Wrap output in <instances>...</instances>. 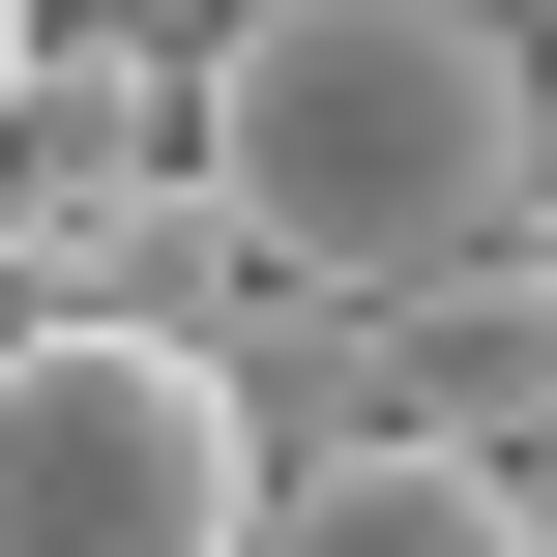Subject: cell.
<instances>
[{"instance_id": "cell-5", "label": "cell", "mask_w": 557, "mask_h": 557, "mask_svg": "<svg viewBox=\"0 0 557 557\" xmlns=\"http://www.w3.org/2000/svg\"><path fill=\"white\" fill-rule=\"evenodd\" d=\"M235 557H529V470H470V441H264Z\"/></svg>"}, {"instance_id": "cell-3", "label": "cell", "mask_w": 557, "mask_h": 557, "mask_svg": "<svg viewBox=\"0 0 557 557\" xmlns=\"http://www.w3.org/2000/svg\"><path fill=\"white\" fill-rule=\"evenodd\" d=\"M147 176H176V59H117V29H29V59H0V264L59 294V264H88Z\"/></svg>"}, {"instance_id": "cell-1", "label": "cell", "mask_w": 557, "mask_h": 557, "mask_svg": "<svg viewBox=\"0 0 557 557\" xmlns=\"http://www.w3.org/2000/svg\"><path fill=\"white\" fill-rule=\"evenodd\" d=\"M529 29H470V0H235L206 59H176V176L294 264V294H411V264H470V235H529Z\"/></svg>"}, {"instance_id": "cell-4", "label": "cell", "mask_w": 557, "mask_h": 557, "mask_svg": "<svg viewBox=\"0 0 557 557\" xmlns=\"http://www.w3.org/2000/svg\"><path fill=\"white\" fill-rule=\"evenodd\" d=\"M529 411H557V264H529V235L411 264V294H382V441H470V470H499Z\"/></svg>"}, {"instance_id": "cell-8", "label": "cell", "mask_w": 557, "mask_h": 557, "mask_svg": "<svg viewBox=\"0 0 557 557\" xmlns=\"http://www.w3.org/2000/svg\"><path fill=\"white\" fill-rule=\"evenodd\" d=\"M470 29H557V0H470Z\"/></svg>"}, {"instance_id": "cell-6", "label": "cell", "mask_w": 557, "mask_h": 557, "mask_svg": "<svg viewBox=\"0 0 557 557\" xmlns=\"http://www.w3.org/2000/svg\"><path fill=\"white\" fill-rule=\"evenodd\" d=\"M499 470H529V557H557V411H529V441H499Z\"/></svg>"}, {"instance_id": "cell-2", "label": "cell", "mask_w": 557, "mask_h": 557, "mask_svg": "<svg viewBox=\"0 0 557 557\" xmlns=\"http://www.w3.org/2000/svg\"><path fill=\"white\" fill-rule=\"evenodd\" d=\"M235 499H264L235 352L117 294H0V557H235Z\"/></svg>"}, {"instance_id": "cell-7", "label": "cell", "mask_w": 557, "mask_h": 557, "mask_svg": "<svg viewBox=\"0 0 557 557\" xmlns=\"http://www.w3.org/2000/svg\"><path fill=\"white\" fill-rule=\"evenodd\" d=\"M529 264H557V147H529Z\"/></svg>"}, {"instance_id": "cell-9", "label": "cell", "mask_w": 557, "mask_h": 557, "mask_svg": "<svg viewBox=\"0 0 557 557\" xmlns=\"http://www.w3.org/2000/svg\"><path fill=\"white\" fill-rule=\"evenodd\" d=\"M0 59H29V0H0Z\"/></svg>"}]
</instances>
